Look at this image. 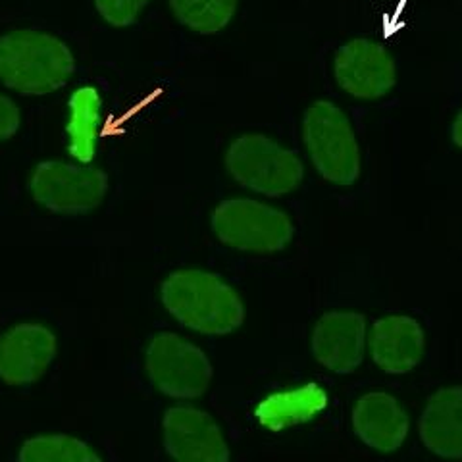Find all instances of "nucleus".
I'll return each mask as SVG.
<instances>
[{
    "instance_id": "nucleus-15",
    "label": "nucleus",
    "mask_w": 462,
    "mask_h": 462,
    "mask_svg": "<svg viewBox=\"0 0 462 462\" xmlns=\"http://www.w3.org/2000/svg\"><path fill=\"white\" fill-rule=\"evenodd\" d=\"M328 407V393L318 383H302L295 389L272 393L258 404L256 416L260 426L282 431L307 424Z\"/></svg>"
},
{
    "instance_id": "nucleus-8",
    "label": "nucleus",
    "mask_w": 462,
    "mask_h": 462,
    "mask_svg": "<svg viewBox=\"0 0 462 462\" xmlns=\"http://www.w3.org/2000/svg\"><path fill=\"white\" fill-rule=\"evenodd\" d=\"M144 370L158 392L180 401L202 397L214 378V366L207 353L170 331L156 334L149 341Z\"/></svg>"
},
{
    "instance_id": "nucleus-12",
    "label": "nucleus",
    "mask_w": 462,
    "mask_h": 462,
    "mask_svg": "<svg viewBox=\"0 0 462 462\" xmlns=\"http://www.w3.org/2000/svg\"><path fill=\"white\" fill-rule=\"evenodd\" d=\"M370 349L374 365L385 374H411L424 360L426 334L412 316L385 314L372 326Z\"/></svg>"
},
{
    "instance_id": "nucleus-17",
    "label": "nucleus",
    "mask_w": 462,
    "mask_h": 462,
    "mask_svg": "<svg viewBox=\"0 0 462 462\" xmlns=\"http://www.w3.org/2000/svg\"><path fill=\"white\" fill-rule=\"evenodd\" d=\"M181 29L199 37H216L234 23L241 0H166Z\"/></svg>"
},
{
    "instance_id": "nucleus-16",
    "label": "nucleus",
    "mask_w": 462,
    "mask_h": 462,
    "mask_svg": "<svg viewBox=\"0 0 462 462\" xmlns=\"http://www.w3.org/2000/svg\"><path fill=\"white\" fill-rule=\"evenodd\" d=\"M69 118H68V139L69 151L78 158V162L89 164L100 137V110L103 100L93 87H79L69 98Z\"/></svg>"
},
{
    "instance_id": "nucleus-9",
    "label": "nucleus",
    "mask_w": 462,
    "mask_h": 462,
    "mask_svg": "<svg viewBox=\"0 0 462 462\" xmlns=\"http://www.w3.org/2000/svg\"><path fill=\"white\" fill-rule=\"evenodd\" d=\"M164 449L173 462H231L229 443L207 411L178 404L162 416Z\"/></svg>"
},
{
    "instance_id": "nucleus-20",
    "label": "nucleus",
    "mask_w": 462,
    "mask_h": 462,
    "mask_svg": "<svg viewBox=\"0 0 462 462\" xmlns=\"http://www.w3.org/2000/svg\"><path fill=\"white\" fill-rule=\"evenodd\" d=\"M22 127V112L16 100L0 93V143L16 137Z\"/></svg>"
},
{
    "instance_id": "nucleus-11",
    "label": "nucleus",
    "mask_w": 462,
    "mask_h": 462,
    "mask_svg": "<svg viewBox=\"0 0 462 462\" xmlns=\"http://www.w3.org/2000/svg\"><path fill=\"white\" fill-rule=\"evenodd\" d=\"M366 318L356 310H329L318 318L310 349L320 366L334 374H353L365 358Z\"/></svg>"
},
{
    "instance_id": "nucleus-5",
    "label": "nucleus",
    "mask_w": 462,
    "mask_h": 462,
    "mask_svg": "<svg viewBox=\"0 0 462 462\" xmlns=\"http://www.w3.org/2000/svg\"><path fill=\"white\" fill-rule=\"evenodd\" d=\"M161 300L176 320L197 334L229 336L245 322L241 295L218 273L200 268L170 272Z\"/></svg>"
},
{
    "instance_id": "nucleus-21",
    "label": "nucleus",
    "mask_w": 462,
    "mask_h": 462,
    "mask_svg": "<svg viewBox=\"0 0 462 462\" xmlns=\"http://www.w3.org/2000/svg\"><path fill=\"white\" fill-rule=\"evenodd\" d=\"M445 139H447V144H449V149L455 154L462 156V89L453 100L449 112H447Z\"/></svg>"
},
{
    "instance_id": "nucleus-4",
    "label": "nucleus",
    "mask_w": 462,
    "mask_h": 462,
    "mask_svg": "<svg viewBox=\"0 0 462 462\" xmlns=\"http://www.w3.org/2000/svg\"><path fill=\"white\" fill-rule=\"evenodd\" d=\"M78 71L68 42L45 29H12L0 35V83L23 97L62 91Z\"/></svg>"
},
{
    "instance_id": "nucleus-10",
    "label": "nucleus",
    "mask_w": 462,
    "mask_h": 462,
    "mask_svg": "<svg viewBox=\"0 0 462 462\" xmlns=\"http://www.w3.org/2000/svg\"><path fill=\"white\" fill-rule=\"evenodd\" d=\"M58 353L54 331L41 324H18L0 336V382L32 385L49 372Z\"/></svg>"
},
{
    "instance_id": "nucleus-13",
    "label": "nucleus",
    "mask_w": 462,
    "mask_h": 462,
    "mask_svg": "<svg viewBox=\"0 0 462 462\" xmlns=\"http://www.w3.org/2000/svg\"><path fill=\"white\" fill-rule=\"evenodd\" d=\"M351 422L355 436L378 453H395L409 436V414L389 393L370 392L358 397Z\"/></svg>"
},
{
    "instance_id": "nucleus-14",
    "label": "nucleus",
    "mask_w": 462,
    "mask_h": 462,
    "mask_svg": "<svg viewBox=\"0 0 462 462\" xmlns=\"http://www.w3.org/2000/svg\"><path fill=\"white\" fill-rule=\"evenodd\" d=\"M418 431L431 455L462 460V385L443 387L428 399Z\"/></svg>"
},
{
    "instance_id": "nucleus-1",
    "label": "nucleus",
    "mask_w": 462,
    "mask_h": 462,
    "mask_svg": "<svg viewBox=\"0 0 462 462\" xmlns=\"http://www.w3.org/2000/svg\"><path fill=\"white\" fill-rule=\"evenodd\" d=\"M318 68L326 93L355 112L387 110L401 95V60L385 35L358 32L331 39Z\"/></svg>"
},
{
    "instance_id": "nucleus-6",
    "label": "nucleus",
    "mask_w": 462,
    "mask_h": 462,
    "mask_svg": "<svg viewBox=\"0 0 462 462\" xmlns=\"http://www.w3.org/2000/svg\"><path fill=\"white\" fill-rule=\"evenodd\" d=\"M216 243L239 254L276 256L293 247L297 226L283 208L251 197H229L210 212Z\"/></svg>"
},
{
    "instance_id": "nucleus-22",
    "label": "nucleus",
    "mask_w": 462,
    "mask_h": 462,
    "mask_svg": "<svg viewBox=\"0 0 462 462\" xmlns=\"http://www.w3.org/2000/svg\"><path fill=\"white\" fill-rule=\"evenodd\" d=\"M451 62L453 71L462 85V0H455L451 20Z\"/></svg>"
},
{
    "instance_id": "nucleus-19",
    "label": "nucleus",
    "mask_w": 462,
    "mask_h": 462,
    "mask_svg": "<svg viewBox=\"0 0 462 462\" xmlns=\"http://www.w3.org/2000/svg\"><path fill=\"white\" fill-rule=\"evenodd\" d=\"M152 0H93L97 16L114 29H127L139 22Z\"/></svg>"
},
{
    "instance_id": "nucleus-3",
    "label": "nucleus",
    "mask_w": 462,
    "mask_h": 462,
    "mask_svg": "<svg viewBox=\"0 0 462 462\" xmlns=\"http://www.w3.org/2000/svg\"><path fill=\"white\" fill-rule=\"evenodd\" d=\"M222 162L231 181L263 199L291 197L307 180V162L300 149L263 129H247L231 137Z\"/></svg>"
},
{
    "instance_id": "nucleus-2",
    "label": "nucleus",
    "mask_w": 462,
    "mask_h": 462,
    "mask_svg": "<svg viewBox=\"0 0 462 462\" xmlns=\"http://www.w3.org/2000/svg\"><path fill=\"white\" fill-rule=\"evenodd\" d=\"M299 149L326 187L353 191L368 171V144L358 116L341 100L310 97L299 114Z\"/></svg>"
},
{
    "instance_id": "nucleus-7",
    "label": "nucleus",
    "mask_w": 462,
    "mask_h": 462,
    "mask_svg": "<svg viewBox=\"0 0 462 462\" xmlns=\"http://www.w3.org/2000/svg\"><path fill=\"white\" fill-rule=\"evenodd\" d=\"M106 173L81 162H39L29 178V195L41 208L58 216H83L97 210L108 195Z\"/></svg>"
},
{
    "instance_id": "nucleus-18",
    "label": "nucleus",
    "mask_w": 462,
    "mask_h": 462,
    "mask_svg": "<svg viewBox=\"0 0 462 462\" xmlns=\"http://www.w3.org/2000/svg\"><path fill=\"white\" fill-rule=\"evenodd\" d=\"M18 462H105L89 443L68 433H41L23 441Z\"/></svg>"
}]
</instances>
